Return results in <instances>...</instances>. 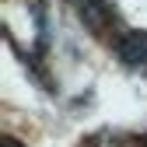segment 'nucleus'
<instances>
[{"mask_svg":"<svg viewBox=\"0 0 147 147\" xmlns=\"http://www.w3.org/2000/svg\"><path fill=\"white\" fill-rule=\"evenodd\" d=\"M116 53L130 67H147V32H126L116 46Z\"/></svg>","mask_w":147,"mask_h":147,"instance_id":"f257e3e1","label":"nucleus"},{"mask_svg":"<svg viewBox=\"0 0 147 147\" xmlns=\"http://www.w3.org/2000/svg\"><path fill=\"white\" fill-rule=\"evenodd\" d=\"M77 11H81V21L91 32H98L105 21H112V4L109 0H77Z\"/></svg>","mask_w":147,"mask_h":147,"instance_id":"f03ea898","label":"nucleus"},{"mask_svg":"<svg viewBox=\"0 0 147 147\" xmlns=\"http://www.w3.org/2000/svg\"><path fill=\"white\" fill-rule=\"evenodd\" d=\"M0 147H21V144H18L14 137H4V140H0Z\"/></svg>","mask_w":147,"mask_h":147,"instance_id":"7ed1b4c3","label":"nucleus"}]
</instances>
